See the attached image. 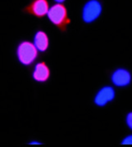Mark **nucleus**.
Segmentation results:
<instances>
[{"instance_id":"12","label":"nucleus","mask_w":132,"mask_h":147,"mask_svg":"<svg viewBox=\"0 0 132 147\" xmlns=\"http://www.w3.org/2000/svg\"><path fill=\"white\" fill-rule=\"evenodd\" d=\"M54 2H56L57 3H63L64 2H66L67 0H53Z\"/></svg>"},{"instance_id":"8","label":"nucleus","mask_w":132,"mask_h":147,"mask_svg":"<svg viewBox=\"0 0 132 147\" xmlns=\"http://www.w3.org/2000/svg\"><path fill=\"white\" fill-rule=\"evenodd\" d=\"M33 43L37 48L39 53L45 54L48 52L50 47V38L48 33L43 29L36 30L33 35Z\"/></svg>"},{"instance_id":"5","label":"nucleus","mask_w":132,"mask_h":147,"mask_svg":"<svg viewBox=\"0 0 132 147\" xmlns=\"http://www.w3.org/2000/svg\"><path fill=\"white\" fill-rule=\"evenodd\" d=\"M116 90L113 86L103 85L96 92L93 98V102L95 106L104 108L116 99Z\"/></svg>"},{"instance_id":"9","label":"nucleus","mask_w":132,"mask_h":147,"mask_svg":"<svg viewBox=\"0 0 132 147\" xmlns=\"http://www.w3.org/2000/svg\"><path fill=\"white\" fill-rule=\"evenodd\" d=\"M125 123L127 127L132 131V111H129L127 113L125 116Z\"/></svg>"},{"instance_id":"3","label":"nucleus","mask_w":132,"mask_h":147,"mask_svg":"<svg viewBox=\"0 0 132 147\" xmlns=\"http://www.w3.org/2000/svg\"><path fill=\"white\" fill-rule=\"evenodd\" d=\"M103 6L101 0H87L81 10V19L85 25L95 23L103 13Z\"/></svg>"},{"instance_id":"6","label":"nucleus","mask_w":132,"mask_h":147,"mask_svg":"<svg viewBox=\"0 0 132 147\" xmlns=\"http://www.w3.org/2000/svg\"><path fill=\"white\" fill-rule=\"evenodd\" d=\"M112 84L119 88H125L129 87L132 83V74L125 67H117L112 71L110 74Z\"/></svg>"},{"instance_id":"11","label":"nucleus","mask_w":132,"mask_h":147,"mask_svg":"<svg viewBox=\"0 0 132 147\" xmlns=\"http://www.w3.org/2000/svg\"><path fill=\"white\" fill-rule=\"evenodd\" d=\"M28 144L29 145H39V144H41V142H36V141H32L31 142H29Z\"/></svg>"},{"instance_id":"2","label":"nucleus","mask_w":132,"mask_h":147,"mask_svg":"<svg viewBox=\"0 0 132 147\" xmlns=\"http://www.w3.org/2000/svg\"><path fill=\"white\" fill-rule=\"evenodd\" d=\"M49 22L61 33L67 31L68 26L71 23L69 16L68 9L64 3H55L49 7L47 14Z\"/></svg>"},{"instance_id":"7","label":"nucleus","mask_w":132,"mask_h":147,"mask_svg":"<svg viewBox=\"0 0 132 147\" xmlns=\"http://www.w3.org/2000/svg\"><path fill=\"white\" fill-rule=\"evenodd\" d=\"M31 79L37 84H44L51 79V68L45 61H39L35 63L31 70Z\"/></svg>"},{"instance_id":"4","label":"nucleus","mask_w":132,"mask_h":147,"mask_svg":"<svg viewBox=\"0 0 132 147\" xmlns=\"http://www.w3.org/2000/svg\"><path fill=\"white\" fill-rule=\"evenodd\" d=\"M49 7L48 0H31L27 5L22 7L21 11L24 14L31 16L36 19H44L47 16Z\"/></svg>"},{"instance_id":"10","label":"nucleus","mask_w":132,"mask_h":147,"mask_svg":"<svg viewBox=\"0 0 132 147\" xmlns=\"http://www.w3.org/2000/svg\"><path fill=\"white\" fill-rule=\"evenodd\" d=\"M120 144L121 145H132V133L128 134L126 137H123Z\"/></svg>"},{"instance_id":"1","label":"nucleus","mask_w":132,"mask_h":147,"mask_svg":"<svg viewBox=\"0 0 132 147\" xmlns=\"http://www.w3.org/2000/svg\"><path fill=\"white\" fill-rule=\"evenodd\" d=\"M15 55L20 65L24 67H31L36 62L39 53L33 42L22 39L16 44Z\"/></svg>"}]
</instances>
